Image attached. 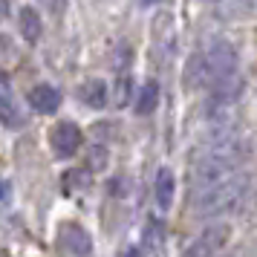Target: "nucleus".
I'll list each match as a JSON object with an SVG mask.
<instances>
[{"instance_id": "nucleus-1", "label": "nucleus", "mask_w": 257, "mask_h": 257, "mask_svg": "<svg viewBox=\"0 0 257 257\" xmlns=\"http://www.w3.org/2000/svg\"><path fill=\"white\" fill-rule=\"evenodd\" d=\"M237 75V49L231 41L217 38L205 49H199L194 58L188 61V81L199 87H217L225 78Z\"/></svg>"}, {"instance_id": "nucleus-2", "label": "nucleus", "mask_w": 257, "mask_h": 257, "mask_svg": "<svg viewBox=\"0 0 257 257\" xmlns=\"http://www.w3.org/2000/svg\"><path fill=\"white\" fill-rule=\"evenodd\" d=\"M248 185H251V176L243 171V174L231 176V179H225L220 185L197 191L194 194V211H197V217H202V220H220L225 214L237 211L243 205L245 194H248Z\"/></svg>"}, {"instance_id": "nucleus-3", "label": "nucleus", "mask_w": 257, "mask_h": 257, "mask_svg": "<svg viewBox=\"0 0 257 257\" xmlns=\"http://www.w3.org/2000/svg\"><path fill=\"white\" fill-rule=\"evenodd\" d=\"M81 142H84V133L75 121H58L49 133V145H52L58 159H72L81 148Z\"/></svg>"}, {"instance_id": "nucleus-4", "label": "nucleus", "mask_w": 257, "mask_h": 257, "mask_svg": "<svg viewBox=\"0 0 257 257\" xmlns=\"http://www.w3.org/2000/svg\"><path fill=\"white\" fill-rule=\"evenodd\" d=\"M225 240H228V228L225 225H211L182 251V257H214L222 248Z\"/></svg>"}, {"instance_id": "nucleus-5", "label": "nucleus", "mask_w": 257, "mask_h": 257, "mask_svg": "<svg viewBox=\"0 0 257 257\" xmlns=\"http://www.w3.org/2000/svg\"><path fill=\"white\" fill-rule=\"evenodd\" d=\"M61 243L67 245V251L72 257H90L93 254V237L90 231H84L78 222H67L61 228Z\"/></svg>"}, {"instance_id": "nucleus-6", "label": "nucleus", "mask_w": 257, "mask_h": 257, "mask_svg": "<svg viewBox=\"0 0 257 257\" xmlns=\"http://www.w3.org/2000/svg\"><path fill=\"white\" fill-rule=\"evenodd\" d=\"M240 93H243V81H240V75H231L208 93V107L211 110H228L240 98Z\"/></svg>"}, {"instance_id": "nucleus-7", "label": "nucleus", "mask_w": 257, "mask_h": 257, "mask_svg": "<svg viewBox=\"0 0 257 257\" xmlns=\"http://www.w3.org/2000/svg\"><path fill=\"white\" fill-rule=\"evenodd\" d=\"M176 197V176L171 168H159L156 171V182H153V199L159 211H171Z\"/></svg>"}, {"instance_id": "nucleus-8", "label": "nucleus", "mask_w": 257, "mask_h": 257, "mask_svg": "<svg viewBox=\"0 0 257 257\" xmlns=\"http://www.w3.org/2000/svg\"><path fill=\"white\" fill-rule=\"evenodd\" d=\"M29 104L35 107L38 113H44V116L58 113V107H61L58 87H52V84H38V87H32V93H29Z\"/></svg>"}, {"instance_id": "nucleus-9", "label": "nucleus", "mask_w": 257, "mask_h": 257, "mask_svg": "<svg viewBox=\"0 0 257 257\" xmlns=\"http://www.w3.org/2000/svg\"><path fill=\"white\" fill-rule=\"evenodd\" d=\"M156 107H159V84L151 78V81H145L139 87L136 101H133V110H136V116H151Z\"/></svg>"}, {"instance_id": "nucleus-10", "label": "nucleus", "mask_w": 257, "mask_h": 257, "mask_svg": "<svg viewBox=\"0 0 257 257\" xmlns=\"http://www.w3.org/2000/svg\"><path fill=\"white\" fill-rule=\"evenodd\" d=\"M18 26H21V35H24L26 41H32V44L41 38L44 24H41V15H38L35 6H21V9H18Z\"/></svg>"}, {"instance_id": "nucleus-11", "label": "nucleus", "mask_w": 257, "mask_h": 257, "mask_svg": "<svg viewBox=\"0 0 257 257\" xmlns=\"http://www.w3.org/2000/svg\"><path fill=\"white\" fill-rule=\"evenodd\" d=\"M81 101L93 110H101L107 104V84L101 78H90L81 84Z\"/></svg>"}, {"instance_id": "nucleus-12", "label": "nucleus", "mask_w": 257, "mask_h": 257, "mask_svg": "<svg viewBox=\"0 0 257 257\" xmlns=\"http://www.w3.org/2000/svg\"><path fill=\"white\" fill-rule=\"evenodd\" d=\"M0 124H6L9 130L24 127V116H21V110H18V104L12 101V95L6 93L3 87H0Z\"/></svg>"}, {"instance_id": "nucleus-13", "label": "nucleus", "mask_w": 257, "mask_h": 257, "mask_svg": "<svg viewBox=\"0 0 257 257\" xmlns=\"http://www.w3.org/2000/svg\"><path fill=\"white\" fill-rule=\"evenodd\" d=\"M87 162H90V171H101L107 165V145H93L87 153Z\"/></svg>"}, {"instance_id": "nucleus-14", "label": "nucleus", "mask_w": 257, "mask_h": 257, "mask_svg": "<svg viewBox=\"0 0 257 257\" xmlns=\"http://www.w3.org/2000/svg\"><path fill=\"white\" fill-rule=\"evenodd\" d=\"M121 257H142V251H139V248H127Z\"/></svg>"}, {"instance_id": "nucleus-15", "label": "nucleus", "mask_w": 257, "mask_h": 257, "mask_svg": "<svg viewBox=\"0 0 257 257\" xmlns=\"http://www.w3.org/2000/svg\"><path fill=\"white\" fill-rule=\"evenodd\" d=\"M0 199H6V188H3V182H0Z\"/></svg>"}]
</instances>
